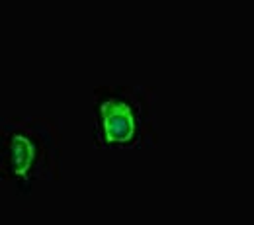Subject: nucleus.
<instances>
[{
    "instance_id": "obj_1",
    "label": "nucleus",
    "mask_w": 254,
    "mask_h": 225,
    "mask_svg": "<svg viewBox=\"0 0 254 225\" xmlns=\"http://www.w3.org/2000/svg\"><path fill=\"white\" fill-rule=\"evenodd\" d=\"M51 133L37 122L4 124L2 168L14 178L18 186L30 188L35 178L49 170L51 161Z\"/></svg>"
},
{
    "instance_id": "obj_2",
    "label": "nucleus",
    "mask_w": 254,
    "mask_h": 225,
    "mask_svg": "<svg viewBox=\"0 0 254 225\" xmlns=\"http://www.w3.org/2000/svg\"><path fill=\"white\" fill-rule=\"evenodd\" d=\"M100 126L102 139L106 143L126 145L135 137L137 118L127 102L120 98H110L100 106Z\"/></svg>"
}]
</instances>
